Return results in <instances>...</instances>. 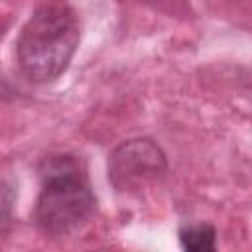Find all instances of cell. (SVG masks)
Wrapping results in <instances>:
<instances>
[{"mask_svg":"<svg viewBox=\"0 0 252 252\" xmlns=\"http://www.w3.org/2000/svg\"><path fill=\"white\" fill-rule=\"evenodd\" d=\"M79 39V18L71 4L43 0L18 35L16 57L20 71L33 83L57 79L69 67Z\"/></svg>","mask_w":252,"mask_h":252,"instance_id":"1","label":"cell"},{"mask_svg":"<svg viewBox=\"0 0 252 252\" xmlns=\"http://www.w3.org/2000/svg\"><path fill=\"white\" fill-rule=\"evenodd\" d=\"M41 179L33 211L37 228L51 238L71 236L91 219L94 209V195L85 171L75 158L57 156L45 161Z\"/></svg>","mask_w":252,"mask_h":252,"instance_id":"2","label":"cell"},{"mask_svg":"<svg viewBox=\"0 0 252 252\" xmlns=\"http://www.w3.org/2000/svg\"><path fill=\"white\" fill-rule=\"evenodd\" d=\"M165 169V154L150 138L126 140L108 156V181L118 193H138L158 183Z\"/></svg>","mask_w":252,"mask_h":252,"instance_id":"3","label":"cell"},{"mask_svg":"<svg viewBox=\"0 0 252 252\" xmlns=\"http://www.w3.org/2000/svg\"><path fill=\"white\" fill-rule=\"evenodd\" d=\"M215 228L211 224H197V226H187L179 230V242L181 248L185 250H193V252H207V250H215Z\"/></svg>","mask_w":252,"mask_h":252,"instance_id":"4","label":"cell"}]
</instances>
